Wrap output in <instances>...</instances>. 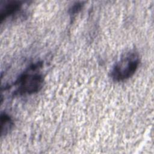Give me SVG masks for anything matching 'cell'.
Returning a JSON list of instances; mask_svg holds the SVG:
<instances>
[{"label":"cell","mask_w":154,"mask_h":154,"mask_svg":"<svg viewBox=\"0 0 154 154\" xmlns=\"http://www.w3.org/2000/svg\"><path fill=\"white\" fill-rule=\"evenodd\" d=\"M140 63V56L137 52L129 51L126 52L113 66L111 72V78L116 82L128 79L135 73Z\"/></svg>","instance_id":"6da1fadb"},{"label":"cell","mask_w":154,"mask_h":154,"mask_svg":"<svg viewBox=\"0 0 154 154\" xmlns=\"http://www.w3.org/2000/svg\"><path fill=\"white\" fill-rule=\"evenodd\" d=\"M39 66L38 63L33 65L17 79L15 83L17 94H31L40 91L43 84V77L38 72H34Z\"/></svg>","instance_id":"7a4b0ae2"},{"label":"cell","mask_w":154,"mask_h":154,"mask_svg":"<svg viewBox=\"0 0 154 154\" xmlns=\"http://www.w3.org/2000/svg\"><path fill=\"white\" fill-rule=\"evenodd\" d=\"M22 5L21 1H11L6 3L1 9V20L2 21L8 16L16 13L20 9Z\"/></svg>","instance_id":"3957f363"},{"label":"cell","mask_w":154,"mask_h":154,"mask_svg":"<svg viewBox=\"0 0 154 154\" xmlns=\"http://www.w3.org/2000/svg\"><path fill=\"white\" fill-rule=\"evenodd\" d=\"M13 122L9 116L5 112H2L1 115V135H7L11 129Z\"/></svg>","instance_id":"277c9868"},{"label":"cell","mask_w":154,"mask_h":154,"mask_svg":"<svg viewBox=\"0 0 154 154\" xmlns=\"http://www.w3.org/2000/svg\"><path fill=\"white\" fill-rule=\"evenodd\" d=\"M82 7V3L77 2L75 4H74L70 8V14L71 15H73V14L77 13L79 11L81 10Z\"/></svg>","instance_id":"5b68a950"}]
</instances>
